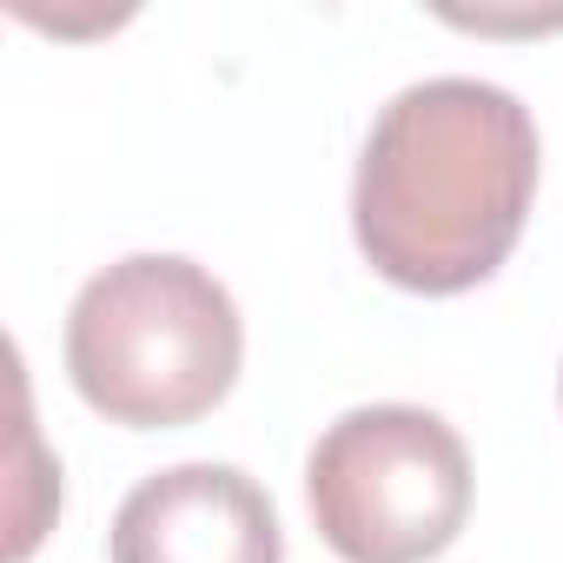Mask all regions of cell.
<instances>
[{
	"label": "cell",
	"mask_w": 563,
	"mask_h": 563,
	"mask_svg": "<svg viewBox=\"0 0 563 563\" xmlns=\"http://www.w3.org/2000/svg\"><path fill=\"white\" fill-rule=\"evenodd\" d=\"M537 199V126L510 87L438 74L391 93L352 179V232L378 278L471 292L510 258Z\"/></svg>",
	"instance_id": "6da1fadb"
},
{
	"label": "cell",
	"mask_w": 563,
	"mask_h": 563,
	"mask_svg": "<svg viewBox=\"0 0 563 563\" xmlns=\"http://www.w3.org/2000/svg\"><path fill=\"white\" fill-rule=\"evenodd\" d=\"M245 358V325L219 278L179 252H126L93 272L67 312L74 391L126 431L206 418Z\"/></svg>",
	"instance_id": "7a4b0ae2"
},
{
	"label": "cell",
	"mask_w": 563,
	"mask_h": 563,
	"mask_svg": "<svg viewBox=\"0 0 563 563\" xmlns=\"http://www.w3.org/2000/svg\"><path fill=\"white\" fill-rule=\"evenodd\" d=\"M306 504L345 563H431L471 517V451L424 405H358L319 431Z\"/></svg>",
	"instance_id": "3957f363"
},
{
	"label": "cell",
	"mask_w": 563,
	"mask_h": 563,
	"mask_svg": "<svg viewBox=\"0 0 563 563\" xmlns=\"http://www.w3.org/2000/svg\"><path fill=\"white\" fill-rule=\"evenodd\" d=\"M113 563H286V530L239 464H173L140 477L107 530Z\"/></svg>",
	"instance_id": "277c9868"
},
{
	"label": "cell",
	"mask_w": 563,
	"mask_h": 563,
	"mask_svg": "<svg viewBox=\"0 0 563 563\" xmlns=\"http://www.w3.org/2000/svg\"><path fill=\"white\" fill-rule=\"evenodd\" d=\"M556 385H563V378H556Z\"/></svg>",
	"instance_id": "5b68a950"
}]
</instances>
